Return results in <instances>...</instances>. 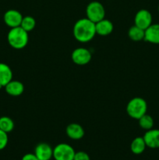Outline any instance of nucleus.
<instances>
[{
	"label": "nucleus",
	"instance_id": "obj_1",
	"mask_svg": "<svg viewBox=\"0 0 159 160\" xmlns=\"http://www.w3.org/2000/svg\"><path fill=\"white\" fill-rule=\"evenodd\" d=\"M96 34L95 23L88 18H82L75 23L73 26V36L80 42H88Z\"/></svg>",
	"mask_w": 159,
	"mask_h": 160
},
{
	"label": "nucleus",
	"instance_id": "obj_2",
	"mask_svg": "<svg viewBox=\"0 0 159 160\" xmlns=\"http://www.w3.org/2000/svg\"><path fill=\"white\" fill-rule=\"evenodd\" d=\"M7 39L11 47L16 49H22L25 48L28 43V32L20 26L11 28L8 33Z\"/></svg>",
	"mask_w": 159,
	"mask_h": 160
},
{
	"label": "nucleus",
	"instance_id": "obj_3",
	"mask_svg": "<svg viewBox=\"0 0 159 160\" xmlns=\"http://www.w3.org/2000/svg\"><path fill=\"white\" fill-rule=\"evenodd\" d=\"M147 102L140 97H135L128 102L126 106V112L132 119L139 120L147 113Z\"/></svg>",
	"mask_w": 159,
	"mask_h": 160
},
{
	"label": "nucleus",
	"instance_id": "obj_4",
	"mask_svg": "<svg viewBox=\"0 0 159 160\" xmlns=\"http://www.w3.org/2000/svg\"><path fill=\"white\" fill-rule=\"evenodd\" d=\"M87 18L94 23L103 20L105 17V9L104 6L98 1H93L87 5L86 8Z\"/></svg>",
	"mask_w": 159,
	"mask_h": 160
},
{
	"label": "nucleus",
	"instance_id": "obj_5",
	"mask_svg": "<svg viewBox=\"0 0 159 160\" xmlns=\"http://www.w3.org/2000/svg\"><path fill=\"white\" fill-rule=\"evenodd\" d=\"M75 150L71 145L61 143L53 148V158L55 160H73Z\"/></svg>",
	"mask_w": 159,
	"mask_h": 160
},
{
	"label": "nucleus",
	"instance_id": "obj_6",
	"mask_svg": "<svg viewBox=\"0 0 159 160\" xmlns=\"http://www.w3.org/2000/svg\"><path fill=\"white\" fill-rule=\"evenodd\" d=\"M134 23L143 30H146L152 24V15L147 9H140L134 17Z\"/></svg>",
	"mask_w": 159,
	"mask_h": 160
},
{
	"label": "nucleus",
	"instance_id": "obj_7",
	"mask_svg": "<svg viewBox=\"0 0 159 160\" xmlns=\"http://www.w3.org/2000/svg\"><path fill=\"white\" fill-rule=\"evenodd\" d=\"M91 53L85 48H77L72 52L71 59L76 65L84 66L91 60Z\"/></svg>",
	"mask_w": 159,
	"mask_h": 160
},
{
	"label": "nucleus",
	"instance_id": "obj_8",
	"mask_svg": "<svg viewBox=\"0 0 159 160\" xmlns=\"http://www.w3.org/2000/svg\"><path fill=\"white\" fill-rule=\"evenodd\" d=\"M23 16L16 9H9L4 14L5 23L11 28L20 27L21 24Z\"/></svg>",
	"mask_w": 159,
	"mask_h": 160
},
{
	"label": "nucleus",
	"instance_id": "obj_9",
	"mask_svg": "<svg viewBox=\"0 0 159 160\" xmlns=\"http://www.w3.org/2000/svg\"><path fill=\"white\" fill-rule=\"evenodd\" d=\"M34 154L39 160H51L53 157V148L47 143H40L36 146Z\"/></svg>",
	"mask_w": 159,
	"mask_h": 160
},
{
	"label": "nucleus",
	"instance_id": "obj_10",
	"mask_svg": "<svg viewBox=\"0 0 159 160\" xmlns=\"http://www.w3.org/2000/svg\"><path fill=\"white\" fill-rule=\"evenodd\" d=\"M143 139L147 147L151 148H159V129H151L146 131Z\"/></svg>",
	"mask_w": 159,
	"mask_h": 160
},
{
	"label": "nucleus",
	"instance_id": "obj_11",
	"mask_svg": "<svg viewBox=\"0 0 159 160\" xmlns=\"http://www.w3.org/2000/svg\"><path fill=\"white\" fill-rule=\"evenodd\" d=\"M144 40L149 43L159 45V23H152L145 30Z\"/></svg>",
	"mask_w": 159,
	"mask_h": 160
},
{
	"label": "nucleus",
	"instance_id": "obj_12",
	"mask_svg": "<svg viewBox=\"0 0 159 160\" xmlns=\"http://www.w3.org/2000/svg\"><path fill=\"white\" fill-rule=\"evenodd\" d=\"M96 34L101 36H107L113 31V23L107 19H103L100 21L95 23Z\"/></svg>",
	"mask_w": 159,
	"mask_h": 160
},
{
	"label": "nucleus",
	"instance_id": "obj_13",
	"mask_svg": "<svg viewBox=\"0 0 159 160\" xmlns=\"http://www.w3.org/2000/svg\"><path fill=\"white\" fill-rule=\"evenodd\" d=\"M67 136L73 140H80L84 136V130L78 123H73L67 126L65 129Z\"/></svg>",
	"mask_w": 159,
	"mask_h": 160
},
{
	"label": "nucleus",
	"instance_id": "obj_14",
	"mask_svg": "<svg viewBox=\"0 0 159 160\" xmlns=\"http://www.w3.org/2000/svg\"><path fill=\"white\" fill-rule=\"evenodd\" d=\"M12 80V72L10 67L6 63L0 62V88L5 87Z\"/></svg>",
	"mask_w": 159,
	"mask_h": 160
},
{
	"label": "nucleus",
	"instance_id": "obj_15",
	"mask_svg": "<svg viewBox=\"0 0 159 160\" xmlns=\"http://www.w3.org/2000/svg\"><path fill=\"white\" fill-rule=\"evenodd\" d=\"M6 92L12 96H19L22 95L24 91V86L23 83L18 81H11L6 86Z\"/></svg>",
	"mask_w": 159,
	"mask_h": 160
},
{
	"label": "nucleus",
	"instance_id": "obj_16",
	"mask_svg": "<svg viewBox=\"0 0 159 160\" xmlns=\"http://www.w3.org/2000/svg\"><path fill=\"white\" fill-rule=\"evenodd\" d=\"M147 145L143 137H137L132 140L130 145V149L133 154L140 155L144 152Z\"/></svg>",
	"mask_w": 159,
	"mask_h": 160
},
{
	"label": "nucleus",
	"instance_id": "obj_17",
	"mask_svg": "<svg viewBox=\"0 0 159 160\" xmlns=\"http://www.w3.org/2000/svg\"><path fill=\"white\" fill-rule=\"evenodd\" d=\"M144 35L145 30L141 29L136 25L131 27L128 31L129 38L134 42H140V41L144 40Z\"/></svg>",
	"mask_w": 159,
	"mask_h": 160
},
{
	"label": "nucleus",
	"instance_id": "obj_18",
	"mask_svg": "<svg viewBox=\"0 0 159 160\" xmlns=\"http://www.w3.org/2000/svg\"><path fill=\"white\" fill-rule=\"evenodd\" d=\"M139 125L142 129L145 130V131H148V130L152 129L154 127V119L152 117L148 114H144L143 117H140L138 120Z\"/></svg>",
	"mask_w": 159,
	"mask_h": 160
},
{
	"label": "nucleus",
	"instance_id": "obj_19",
	"mask_svg": "<svg viewBox=\"0 0 159 160\" xmlns=\"http://www.w3.org/2000/svg\"><path fill=\"white\" fill-rule=\"evenodd\" d=\"M36 26V20L31 16H26L23 17L20 27L27 32L33 31Z\"/></svg>",
	"mask_w": 159,
	"mask_h": 160
},
{
	"label": "nucleus",
	"instance_id": "obj_20",
	"mask_svg": "<svg viewBox=\"0 0 159 160\" xmlns=\"http://www.w3.org/2000/svg\"><path fill=\"white\" fill-rule=\"evenodd\" d=\"M14 128V122L8 117H0V129L8 133L11 132Z\"/></svg>",
	"mask_w": 159,
	"mask_h": 160
},
{
	"label": "nucleus",
	"instance_id": "obj_21",
	"mask_svg": "<svg viewBox=\"0 0 159 160\" xmlns=\"http://www.w3.org/2000/svg\"><path fill=\"white\" fill-rule=\"evenodd\" d=\"M7 133L0 129V150L4 149L8 144Z\"/></svg>",
	"mask_w": 159,
	"mask_h": 160
},
{
	"label": "nucleus",
	"instance_id": "obj_22",
	"mask_svg": "<svg viewBox=\"0 0 159 160\" xmlns=\"http://www.w3.org/2000/svg\"><path fill=\"white\" fill-rule=\"evenodd\" d=\"M73 160H90V156L85 152H77L75 153Z\"/></svg>",
	"mask_w": 159,
	"mask_h": 160
},
{
	"label": "nucleus",
	"instance_id": "obj_23",
	"mask_svg": "<svg viewBox=\"0 0 159 160\" xmlns=\"http://www.w3.org/2000/svg\"><path fill=\"white\" fill-rule=\"evenodd\" d=\"M21 160H39L37 159L35 154H32V153H27V154L24 155L22 158Z\"/></svg>",
	"mask_w": 159,
	"mask_h": 160
},
{
	"label": "nucleus",
	"instance_id": "obj_24",
	"mask_svg": "<svg viewBox=\"0 0 159 160\" xmlns=\"http://www.w3.org/2000/svg\"><path fill=\"white\" fill-rule=\"evenodd\" d=\"M157 9H158V12H159V5H158V8H157Z\"/></svg>",
	"mask_w": 159,
	"mask_h": 160
}]
</instances>
